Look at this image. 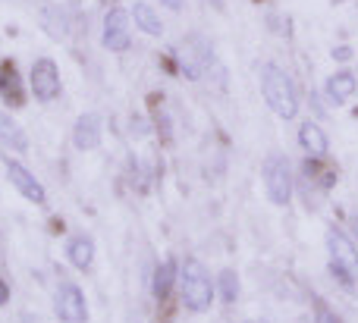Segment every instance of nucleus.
<instances>
[{
	"mask_svg": "<svg viewBox=\"0 0 358 323\" xmlns=\"http://www.w3.org/2000/svg\"><path fill=\"white\" fill-rule=\"evenodd\" d=\"M0 142L10 144L13 151H29V138H25V132L16 126V119H10V113L0 110Z\"/></svg>",
	"mask_w": 358,
	"mask_h": 323,
	"instance_id": "nucleus-17",
	"label": "nucleus"
},
{
	"mask_svg": "<svg viewBox=\"0 0 358 323\" xmlns=\"http://www.w3.org/2000/svg\"><path fill=\"white\" fill-rule=\"evenodd\" d=\"M352 232H355V236H358V213H355V217H352Z\"/></svg>",
	"mask_w": 358,
	"mask_h": 323,
	"instance_id": "nucleus-24",
	"label": "nucleus"
},
{
	"mask_svg": "<svg viewBox=\"0 0 358 323\" xmlns=\"http://www.w3.org/2000/svg\"><path fill=\"white\" fill-rule=\"evenodd\" d=\"M6 301H10V286H6V283L0 280V308H3Z\"/></svg>",
	"mask_w": 358,
	"mask_h": 323,
	"instance_id": "nucleus-23",
	"label": "nucleus"
},
{
	"mask_svg": "<svg viewBox=\"0 0 358 323\" xmlns=\"http://www.w3.org/2000/svg\"><path fill=\"white\" fill-rule=\"evenodd\" d=\"M66 257L76 270H88L94 264V242L88 236H73L66 242Z\"/></svg>",
	"mask_w": 358,
	"mask_h": 323,
	"instance_id": "nucleus-15",
	"label": "nucleus"
},
{
	"mask_svg": "<svg viewBox=\"0 0 358 323\" xmlns=\"http://www.w3.org/2000/svg\"><path fill=\"white\" fill-rule=\"evenodd\" d=\"M315 323H343V320L336 317L334 308H330L324 299H315Z\"/></svg>",
	"mask_w": 358,
	"mask_h": 323,
	"instance_id": "nucleus-20",
	"label": "nucleus"
},
{
	"mask_svg": "<svg viewBox=\"0 0 358 323\" xmlns=\"http://www.w3.org/2000/svg\"><path fill=\"white\" fill-rule=\"evenodd\" d=\"M129 13H132V22H136V29H142L145 35H151V38H161L164 35V19L157 16V10L151 3H145V0H136Z\"/></svg>",
	"mask_w": 358,
	"mask_h": 323,
	"instance_id": "nucleus-14",
	"label": "nucleus"
},
{
	"mask_svg": "<svg viewBox=\"0 0 358 323\" xmlns=\"http://www.w3.org/2000/svg\"><path fill=\"white\" fill-rule=\"evenodd\" d=\"M3 167H6L10 186L16 188L25 201H31V204H44V201H48V192H44V186L35 179V173H31L29 167H22V163L13 160V157H3Z\"/></svg>",
	"mask_w": 358,
	"mask_h": 323,
	"instance_id": "nucleus-8",
	"label": "nucleus"
},
{
	"mask_svg": "<svg viewBox=\"0 0 358 323\" xmlns=\"http://www.w3.org/2000/svg\"><path fill=\"white\" fill-rule=\"evenodd\" d=\"M330 57H334L336 63H349V60H352V57H355V50L349 47V44H340V47H334V50H330Z\"/></svg>",
	"mask_w": 358,
	"mask_h": 323,
	"instance_id": "nucleus-21",
	"label": "nucleus"
},
{
	"mask_svg": "<svg viewBox=\"0 0 358 323\" xmlns=\"http://www.w3.org/2000/svg\"><path fill=\"white\" fill-rule=\"evenodd\" d=\"M173 60H176V73L185 75L189 82H201L204 75H210V69L217 66L214 47H210L201 35L182 38V44L173 50Z\"/></svg>",
	"mask_w": 358,
	"mask_h": 323,
	"instance_id": "nucleus-3",
	"label": "nucleus"
},
{
	"mask_svg": "<svg viewBox=\"0 0 358 323\" xmlns=\"http://www.w3.org/2000/svg\"><path fill=\"white\" fill-rule=\"evenodd\" d=\"M176 273H179V267H176L173 257H167L164 264H157V267H155V280H151V289H155V299H157V301H164L170 292H173Z\"/></svg>",
	"mask_w": 358,
	"mask_h": 323,
	"instance_id": "nucleus-16",
	"label": "nucleus"
},
{
	"mask_svg": "<svg viewBox=\"0 0 358 323\" xmlns=\"http://www.w3.org/2000/svg\"><path fill=\"white\" fill-rule=\"evenodd\" d=\"M25 88H22V75H19V69L13 66L10 60L0 63V100H3L6 107H22L25 104Z\"/></svg>",
	"mask_w": 358,
	"mask_h": 323,
	"instance_id": "nucleus-11",
	"label": "nucleus"
},
{
	"mask_svg": "<svg viewBox=\"0 0 358 323\" xmlns=\"http://www.w3.org/2000/svg\"><path fill=\"white\" fill-rule=\"evenodd\" d=\"M29 85H31L35 100H41V104H50V100L60 98V69H57V63L50 57H38L31 63Z\"/></svg>",
	"mask_w": 358,
	"mask_h": 323,
	"instance_id": "nucleus-6",
	"label": "nucleus"
},
{
	"mask_svg": "<svg viewBox=\"0 0 358 323\" xmlns=\"http://www.w3.org/2000/svg\"><path fill=\"white\" fill-rule=\"evenodd\" d=\"M132 13H126L123 6H110L104 13V25H101V44L110 54H126L132 47Z\"/></svg>",
	"mask_w": 358,
	"mask_h": 323,
	"instance_id": "nucleus-5",
	"label": "nucleus"
},
{
	"mask_svg": "<svg viewBox=\"0 0 358 323\" xmlns=\"http://www.w3.org/2000/svg\"><path fill=\"white\" fill-rule=\"evenodd\" d=\"M76 151H94L101 144V117L98 113H82L73 126Z\"/></svg>",
	"mask_w": 358,
	"mask_h": 323,
	"instance_id": "nucleus-12",
	"label": "nucleus"
},
{
	"mask_svg": "<svg viewBox=\"0 0 358 323\" xmlns=\"http://www.w3.org/2000/svg\"><path fill=\"white\" fill-rule=\"evenodd\" d=\"M327 248H330V261L346 267L352 276H358V248L340 226H330L327 230Z\"/></svg>",
	"mask_w": 358,
	"mask_h": 323,
	"instance_id": "nucleus-10",
	"label": "nucleus"
},
{
	"mask_svg": "<svg viewBox=\"0 0 358 323\" xmlns=\"http://www.w3.org/2000/svg\"><path fill=\"white\" fill-rule=\"evenodd\" d=\"M261 179H264V192H267V201H271V204L286 207L292 201L296 182H292V163L286 154L271 151V154L264 157V167H261Z\"/></svg>",
	"mask_w": 358,
	"mask_h": 323,
	"instance_id": "nucleus-4",
	"label": "nucleus"
},
{
	"mask_svg": "<svg viewBox=\"0 0 358 323\" xmlns=\"http://www.w3.org/2000/svg\"><path fill=\"white\" fill-rule=\"evenodd\" d=\"M355 91H358V79L352 69H336L324 82V100L330 107H346L355 98Z\"/></svg>",
	"mask_w": 358,
	"mask_h": 323,
	"instance_id": "nucleus-9",
	"label": "nucleus"
},
{
	"mask_svg": "<svg viewBox=\"0 0 358 323\" xmlns=\"http://www.w3.org/2000/svg\"><path fill=\"white\" fill-rule=\"evenodd\" d=\"M167 10H173V13H182L185 10V0H161Z\"/></svg>",
	"mask_w": 358,
	"mask_h": 323,
	"instance_id": "nucleus-22",
	"label": "nucleus"
},
{
	"mask_svg": "<svg viewBox=\"0 0 358 323\" xmlns=\"http://www.w3.org/2000/svg\"><path fill=\"white\" fill-rule=\"evenodd\" d=\"M54 311L60 323H88V301L76 283H60L57 286Z\"/></svg>",
	"mask_w": 358,
	"mask_h": 323,
	"instance_id": "nucleus-7",
	"label": "nucleus"
},
{
	"mask_svg": "<svg viewBox=\"0 0 358 323\" xmlns=\"http://www.w3.org/2000/svg\"><path fill=\"white\" fill-rule=\"evenodd\" d=\"M261 94H264V104L271 107V113L280 117L283 123L299 117V107H302L299 85L292 82V75L283 66L264 63V69H261Z\"/></svg>",
	"mask_w": 358,
	"mask_h": 323,
	"instance_id": "nucleus-1",
	"label": "nucleus"
},
{
	"mask_svg": "<svg viewBox=\"0 0 358 323\" xmlns=\"http://www.w3.org/2000/svg\"><path fill=\"white\" fill-rule=\"evenodd\" d=\"M41 29L48 31V35H54V38H66L69 35V25H66L63 10H57V6H44V10H41Z\"/></svg>",
	"mask_w": 358,
	"mask_h": 323,
	"instance_id": "nucleus-18",
	"label": "nucleus"
},
{
	"mask_svg": "<svg viewBox=\"0 0 358 323\" xmlns=\"http://www.w3.org/2000/svg\"><path fill=\"white\" fill-rule=\"evenodd\" d=\"M299 144H302V151L308 157H327V151H330L327 132H324L315 119H305V123L299 126Z\"/></svg>",
	"mask_w": 358,
	"mask_h": 323,
	"instance_id": "nucleus-13",
	"label": "nucleus"
},
{
	"mask_svg": "<svg viewBox=\"0 0 358 323\" xmlns=\"http://www.w3.org/2000/svg\"><path fill=\"white\" fill-rule=\"evenodd\" d=\"M179 289H182V305L189 308L192 314L208 311L210 301H214V292H217L208 270H204V264H198L195 257H189V261L179 267Z\"/></svg>",
	"mask_w": 358,
	"mask_h": 323,
	"instance_id": "nucleus-2",
	"label": "nucleus"
},
{
	"mask_svg": "<svg viewBox=\"0 0 358 323\" xmlns=\"http://www.w3.org/2000/svg\"><path fill=\"white\" fill-rule=\"evenodd\" d=\"M334 3H346V0H334Z\"/></svg>",
	"mask_w": 358,
	"mask_h": 323,
	"instance_id": "nucleus-25",
	"label": "nucleus"
},
{
	"mask_svg": "<svg viewBox=\"0 0 358 323\" xmlns=\"http://www.w3.org/2000/svg\"><path fill=\"white\" fill-rule=\"evenodd\" d=\"M217 292H220L223 305H236V299H239V276H236V270H220V276H217Z\"/></svg>",
	"mask_w": 358,
	"mask_h": 323,
	"instance_id": "nucleus-19",
	"label": "nucleus"
}]
</instances>
